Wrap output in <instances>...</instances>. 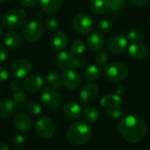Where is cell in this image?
<instances>
[{"label": "cell", "mask_w": 150, "mask_h": 150, "mask_svg": "<svg viewBox=\"0 0 150 150\" xmlns=\"http://www.w3.org/2000/svg\"><path fill=\"white\" fill-rule=\"evenodd\" d=\"M128 68L120 62H111L104 68V75L110 81H121L128 76Z\"/></svg>", "instance_id": "cell-5"}, {"label": "cell", "mask_w": 150, "mask_h": 150, "mask_svg": "<svg viewBox=\"0 0 150 150\" xmlns=\"http://www.w3.org/2000/svg\"><path fill=\"white\" fill-rule=\"evenodd\" d=\"M22 42L21 35L15 31H10L4 35V43L7 47L18 48L22 45Z\"/></svg>", "instance_id": "cell-20"}, {"label": "cell", "mask_w": 150, "mask_h": 150, "mask_svg": "<svg viewBox=\"0 0 150 150\" xmlns=\"http://www.w3.org/2000/svg\"><path fill=\"white\" fill-rule=\"evenodd\" d=\"M85 63H86V61L83 56L74 55L71 61V68H74V69L82 68L85 65Z\"/></svg>", "instance_id": "cell-36"}, {"label": "cell", "mask_w": 150, "mask_h": 150, "mask_svg": "<svg viewBox=\"0 0 150 150\" xmlns=\"http://www.w3.org/2000/svg\"><path fill=\"white\" fill-rule=\"evenodd\" d=\"M64 115L69 120H77L82 114L81 106L74 101H68L62 107Z\"/></svg>", "instance_id": "cell-16"}, {"label": "cell", "mask_w": 150, "mask_h": 150, "mask_svg": "<svg viewBox=\"0 0 150 150\" xmlns=\"http://www.w3.org/2000/svg\"><path fill=\"white\" fill-rule=\"evenodd\" d=\"M19 2H20V4L23 7L32 8V7H33L37 4L38 0H19Z\"/></svg>", "instance_id": "cell-40"}, {"label": "cell", "mask_w": 150, "mask_h": 150, "mask_svg": "<svg viewBox=\"0 0 150 150\" xmlns=\"http://www.w3.org/2000/svg\"><path fill=\"white\" fill-rule=\"evenodd\" d=\"M26 110L31 115H39L41 112V106L37 101L31 100L26 105Z\"/></svg>", "instance_id": "cell-31"}, {"label": "cell", "mask_w": 150, "mask_h": 150, "mask_svg": "<svg viewBox=\"0 0 150 150\" xmlns=\"http://www.w3.org/2000/svg\"><path fill=\"white\" fill-rule=\"evenodd\" d=\"M108 50L113 54H121L127 47V39L121 34H113L106 41Z\"/></svg>", "instance_id": "cell-9"}, {"label": "cell", "mask_w": 150, "mask_h": 150, "mask_svg": "<svg viewBox=\"0 0 150 150\" xmlns=\"http://www.w3.org/2000/svg\"><path fill=\"white\" fill-rule=\"evenodd\" d=\"M47 82L50 84V86H53L54 88H62L63 85V82H62V76L54 71L49 72L47 75Z\"/></svg>", "instance_id": "cell-27"}, {"label": "cell", "mask_w": 150, "mask_h": 150, "mask_svg": "<svg viewBox=\"0 0 150 150\" xmlns=\"http://www.w3.org/2000/svg\"><path fill=\"white\" fill-rule=\"evenodd\" d=\"M91 134V129L86 122L76 121L69 127L66 139L74 146H81L89 142Z\"/></svg>", "instance_id": "cell-2"}, {"label": "cell", "mask_w": 150, "mask_h": 150, "mask_svg": "<svg viewBox=\"0 0 150 150\" xmlns=\"http://www.w3.org/2000/svg\"><path fill=\"white\" fill-rule=\"evenodd\" d=\"M95 61L99 65H106L108 62V55L105 52L100 51L96 54L95 55Z\"/></svg>", "instance_id": "cell-37"}, {"label": "cell", "mask_w": 150, "mask_h": 150, "mask_svg": "<svg viewBox=\"0 0 150 150\" xmlns=\"http://www.w3.org/2000/svg\"><path fill=\"white\" fill-rule=\"evenodd\" d=\"M2 36H3V30H2V28L0 27V38H2Z\"/></svg>", "instance_id": "cell-45"}, {"label": "cell", "mask_w": 150, "mask_h": 150, "mask_svg": "<svg viewBox=\"0 0 150 150\" xmlns=\"http://www.w3.org/2000/svg\"><path fill=\"white\" fill-rule=\"evenodd\" d=\"M85 48L86 44L82 40H76L70 46V52L74 55H81L83 53H84Z\"/></svg>", "instance_id": "cell-28"}, {"label": "cell", "mask_w": 150, "mask_h": 150, "mask_svg": "<svg viewBox=\"0 0 150 150\" xmlns=\"http://www.w3.org/2000/svg\"><path fill=\"white\" fill-rule=\"evenodd\" d=\"M43 83L42 77L39 75H30L25 78L23 86L29 92H37L41 89Z\"/></svg>", "instance_id": "cell-14"}, {"label": "cell", "mask_w": 150, "mask_h": 150, "mask_svg": "<svg viewBox=\"0 0 150 150\" xmlns=\"http://www.w3.org/2000/svg\"><path fill=\"white\" fill-rule=\"evenodd\" d=\"M10 0H0V3H5V2H8Z\"/></svg>", "instance_id": "cell-46"}, {"label": "cell", "mask_w": 150, "mask_h": 150, "mask_svg": "<svg viewBox=\"0 0 150 150\" xmlns=\"http://www.w3.org/2000/svg\"><path fill=\"white\" fill-rule=\"evenodd\" d=\"M50 44L55 50H63L68 44L67 34L63 32H55L50 39Z\"/></svg>", "instance_id": "cell-21"}, {"label": "cell", "mask_w": 150, "mask_h": 150, "mask_svg": "<svg viewBox=\"0 0 150 150\" xmlns=\"http://www.w3.org/2000/svg\"><path fill=\"white\" fill-rule=\"evenodd\" d=\"M89 8L95 14H103L110 9V0H90Z\"/></svg>", "instance_id": "cell-23"}, {"label": "cell", "mask_w": 150, "mask_h": 150, "mask_svg": "<svg viewBox=\"0 0 150 150\" xmlns=\"http://www.w3.org/2000/svg\"><path fill=\"white\" fill-rule=\"evenodd\" d=\"M15 128L20 133H28L33 127V120L31 117L25 113H18L13 120Z\"/></svg>", "instance_id": "cell-12"}, {"label": "cell", "mask_w": 150, "mask_h": 150, "mask_svg": "<svg viewBox=\"0 0 150 150\" xmlns=\"http://www.w3.org/2000/svg\"><path fill=\"white\" fill-rule=\"evenodd\" d=\"M127 5V0H110V9L112 12L122 11Z\"/></svg>", "instance_id": "cell-32"}, {"label": "cell", "mask_w": 150, "mask_h": 150, "mask_svg": "<svg viewBox=\"0 0 150 150\" xmlns=\"http://www.w3.org/2000/svg\"><path fill=\"white\" fill-rule=\"evenodd\" d=\"M0 150H10V147L6 142H0Z\"/></svg>", "instance_id": "cell-44"}, {"label": "cell", "mask_w": 150, "mask_h": 150, "mask_svg": "<svg viewBox=\"0 0 150 150\" xmlns=\"http://www.w3.org/2000/svg\"><path fill=\"white\" fill-rule=\"evenodd\" d=\"M149 26H150V19H149Z\"/></svg>", "instance_id": "cell-47"}, {"label": "cell", "mask_w": 150, "mask_h": 150, "mask_svg": "<svg viewBox=\"0 0 150 150\" xmlns=\"http://www.w3.org/2000/svg\"><path fill=\"white\" fill-rule=\"evenodd\" d=\"M12 145L14 148L16 149H21L25 146V139L23 135L21 134H18L15 137H13V139L11 140Z\"/></svg>", "instance_id": "cell-38"}, {"label": "cell", "mask_w": 150, "mask_h": 150, "mask_svg": "<svg viewBox=\"0 0 150 150\" xmlns=\"http://www.w3.org/2000/svg\"><path fill=\"white\" fill-rule=\"evenodd\" d=\"M119 130L127 142L131 143H137L141 142L146 135L147 126L145 121L137 115H128L120 122Z\"/></svg>", "instance_id": "cell-1"}, {"label": "cell", "mask_w": 150, "mask_h": 150, "mask_svg": "<svg viewBox=\"0 0 150 150\" xmlns=\"http://www.w3.org/2000/svg\"><path fill=\"white\" fill-rule=\"evenodd\" d=\"M40 99L42 104L47 108L51 110L58 108L62 102V97L60 91L57 90V88L53 86H47L43 89Z\"/></svg>", "instance_id": "cell-4"}, {"label": "cell", "mask_w": 150, "mask_h": 150, "mask_svg": "<svg viewBox=\"0 0 150 150\" xmlns=\"http://www.w3.org/2000/svg\"><path fill=\"white\" fill-rule=\"evenodd\" d=\"M0 19H1V16H0Z\"/></svg>", "instance_id": "cell-48"}, {"label": "cell", "mask_w": 150, "mask_h": 150, "mask_svg": "<svg viewBox=\"0 0 150 150\" xmlns=\"http://www.w3.org/2000/svg\"><path fill=\"white\" fill-rule=\"evenodd\" d=\"M149 0H130L131 4L135 7H142L145 5Z\"/></svg>", "instance_id": "cell-43"}, {"label": "cell", "mask_w": 150, "mask_h": 150, "mask_svg": "<svg viewBox=\"0 0 150 150\" xmlns=\"http://www.w3.org/2000/svg\"><path fill=\"white\" fill-rule=\"evenodd\" d=\"M10 88H11V91H13V92H17V91H20V88H21V83H20L19 79H18V78L13 79V80L11 82Z\"/></svg>", "instance_id": "cell-39"}, {"label": "cell", "mask_w": 150, "mask_h": 150, "mask_svg": "<svg viewBox=\"0 0 150 150\" xmlns=\"http://www.w3.org/2000/svg\"><path fill=\"white\" fill-rule=\"evenodd\" d=\"M62 76L63 85L69 90H76L81 84L82 79L79 73L72 69L65 70Z\"/></svg>", "instance_id": "cell-11"}, {"label": "cell", "mask_w": 150, "mask_h": 150, "mask_svg": "<svg viewBox=\"0 0 150 150\" xmlns=\"http://www.w3.org/2000/svg\"><path fill=\"white\" fill-rule=\"evenodd\" d=\"M9 78V72L4 67H0V82H5Z\"/></svg>", "instance_id": "cell-42"}, {"label": "cell", "mask_w": 150, "mask_h": 150, "mask_svg": "<svg viewBox=\"0 0 150 150\" xmlns=\"http://www.w3.org/2000/svg\"><path fill=\"white\" fill-rule=\"evenodd\" d=\"M143 37V31L139 28V27H134L132 28L128 33H127V39L132 41H140V40Z\"/></svg>", "instance_id": "cell-30"}, {"label": "cell", "mask_w": 150, "mask_h": 150, "mask_svg": "<svg viewBox=\"0 0 150 150\" xmlns=\"http://www.w3.org/2000/svg\"><path fill=\"white\" fill-rule=\"evenodd\" d=\"M32 65L31 62L26 59H18L13 62L11 66V71L15 78L20 79L25 77L31 71Z\"/></svg>", "instance_id": "cell-10"}, {"label": "cell", "mask_w": 150, "mask_h": 150, "mask_svg": "<svg viewBox=\"0 0 150 150\" xmlns=\"http://www.w3.org/2000/svg\"><path fill=\"white\" fill-rule=\"evenodd\" d=\"M40 4L43 11L47 14H54L61 9L62 0H40Z\"/></svg>", "instance_id": "cell-24"}, {"label": "cell", "mask_w": 150, "mask_h": 150, "mask_svg": "<svg viewBox=\"0 0 150 150\" xmlns=\"http://www.w3.org/2000/svg\"><path fill=\"white\" fill-rule=\"evenodd\" d=\"M93 19L87 13H78L73 19L74 29L81 34H87L91 33L93 29Z\"/></svg>", "instance_id": "cell-8"}, {"label": "cell", "mask_w": 150, "mask_h": 150, "mask_svg": "<svg viewBox=\"0 0 150 150\" xmlns=\"http://www.w3.org/2000/svg\"><path fill=\"white\" fill-rule=\"evenodd\" d=\"M122 104V98L118 94H109L102 98L100 101V105L105 110L107 109H114L120 106Z\"/></svg>", "instance_id": "cell-22"}, {"label": "cell", "mask_w": 150, "mask_h": 150, "mask_svg": "<svg viewBox=\"0 0 150 150\" xmlns=\"http://www.w3.org/2000/svg\"><path fill=\"white\" fill-rule=\"evenodd\" d=\"M99 92V88L95 83L86 84L80 92V99L83 104H88L97 98Z\"/></svg>", "instance_id": "cell-15"}, {"label": "cell", "mask_w": 150, "mask_h": 150, "mask_svg": "<svg viewBox=\"0 0 150 150\" xmlns=\"http://www.w3.org/2000/svg\"><path fill=\"white\" fill-rule=\"evenodd\" d=\"M44 33L43 25L37 20H31L22 29V35L23 37L30 41L34 42L40 40Z\"/></svg>", "instance_id": "cell-6"}, {"label": "cell", "mask_w": 150, "mask_h": 150, "mask_svg": "<svg viewBox=\"0 0 150 150\" xmlns=\"http://www.w3.org/2000/svg\"><path fill=\"white\" fill-rule=\"evenodd\" d=\"M55 125L54 121L48 117L40 118L35 124V133L43 139H50L55 134Z\"/></svg>", "instance_id": "cell-7"}, {"label": "cell", "mask_w": 150, "mask_h": 150, "mask_svg": "<svg viewBox=\"0 0 150 150\" xmlns=\"http://www.w3.org/2000/svg\"><path fill=\"white\" fill-rule=\"evenodd\" d=\"M112 22L110 19L107 18H104V19H100L98 22V29L101 32H109L112 28Z\"/></svg>", "instance_id": "cell-33"}, {"label": "cell", "mask_w": 150, "mask_h": 150, "mask_svg": "<svg viewBox=\"0 0 150 150\" xmlns=\"http://www.w3.org/2000/svg\"><path fill=\"white\" fill-rule=\"evenodd\" d=\"M17 110V105L11 98H3L0 100V117L7 118L12 115Z\"/></svg>", "instance_id": "cell-19"}, {"label": "cell", "mask_w": 150, "mask_h": 150, "mask_svg": "<svg viewBox=\"0 0 150 150\" xmlns=\"http://www.w3.org/2000/svg\"><path fill=\"white\" fill-rule=\"evenodd\" d=\"M83 76L89 81L98 80L101 76V68L97 64H91L84 69Z\"/></svg>", "instance_id": "cell-25"}, {"label": "cell", "mask_w": 150, "mask_h": 150, "mask_svg": "<svg viewBox=\"0 0 150 150\" xmlns=\"http://www.w3.org/2000/svg\"><path fill=\"white\" fill-rule=\"evenodd\" d=\"M8 56V52L5 47L0 46V63H3L6 61Z\"/></svg>", "instance_id": "cell-41"}, {"label": "cell", "mask_w": 150, "mask_h": 150, "mask_svg": "<svg viewBox=\"0 0 150 150\" xmlns=\"http://www.w3.org/2000/svg\"><path fill=\"white\" fill-rule=\"evenodd\" d=\"M26 19V13L21 8H11L3 16V25L9 30H17L21 27Z\"/></svg>", "instance_id": "cell-3"}, {"label": "cell", "mask_w": 150, "mask_h": 150, "mask_svg": "<svg viewBox=\"0 0 150 150\" xmlns=\"http://www.w3.org/2000/svg\"><path fill=\"white\" fill-rule=\"evenodd\" d=\"M128 53L133 59L142 60L147 57L149 49H148V47L144 43L141 41H135V42H132L129 45Z\"/></svg>", "instance_id": "cell-13"}, {"label": "cell", "mask_w": 150, "mask_h": 150, "mask_svg": "<svg viewBox=\"0 0 150 150\" xmlns=\"http://www.w3.org/2000/svg\"><path fill=\"white\" fill-rule=\"evenodd\" d=\"M74 54L68 50H62L56 57L55 62L61 70H67L71 68V61Z\"/></svg>", "instance_id": "cell-18"}, {"label": "cell", "mask_w": 150, "mask_h": 150, "mask_svg": "<svg viewBox=\"0 0 150 150\" xmlns=\"http://www.w3.org/2000/svg\"><path fill=\"white\" fill-rule=\"evenodd\" d=\"M105 44V37L98 32L91 33L87 37V47L91 51L100 50Z\"/></svg>", "instance_id": "cell-17"}, {"label": "cell", "mask_w": 150, "mask_h": 150, "mask_svg": "<svg viewBox=\"0 0 150 150\" xmlns=\"http://www.w3.org/2000/svg\"><path fill=\"white\" fill-rule=\"evenodd\" d=\"M12 98L15 101L17 105V109L18 110H23L24 105L27 99V95L25 91H18L17 92H14L12 95Z\"/></svg>", "instance_id": "cell-29"}, {"label": "cell", "mask_w": 150, "mask_h": 150, "mask_svg": "<svg viewBox=\"0 0 150 150\" xmlns=\"http://www.w3.org/2000/svg\"><path fill=\"white\" fill-rule=\"evenodd\" d=\"M105 114L107 115L108 118L112 120H118L123 115V111L120 107L114 109H107L105 111Z\"/></svg>", "instance_id": "cell-34"}, {"label": "cell", "mask_w": 150, "mask_h": 150, "mask_svg": "<svg viewBox=\"0 0 150 150\" xmlns=\"http://www.w3.org/2000/svg\"><path fill=\"white\" fill-rule=\"evenodd\" d=\"M45 26L48 31L55 32L60 27V22L56 18H48V19L46 20Z\"/></svg>", "instance_id": "cell-35"}, {"label": "cell", "mask_w": 150, "mask_h": 150, "mask_svg": "<svg viewBox=\"0 0 150 150\" xmlns=\"http://www.w3.org/2000/svg\"><path fill=\"white\" fill-rule=\"evenodd\" d=\"M83 120H85L86 123L93 124V123L98 121V120L99 118V113L96 108L88 107L83 111Z\"/></svg>", "instance_id": "cell-26"}]
</instances>
